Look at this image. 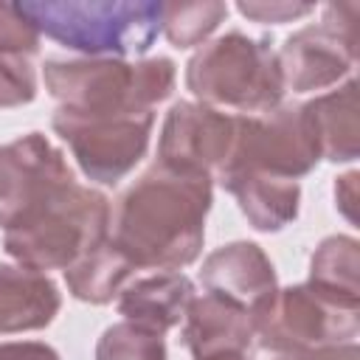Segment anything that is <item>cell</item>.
I'll return each mask as SVG.
<instances>
[{
	"instance_id": "cell-1",
	"label": "cell",
	"mask_w": 360,
	"mask_h": 360,
	"mask_svg": "<svg viewBox=\"0 0 360 360\" xmlns=\"http://www.w3.org/2000/svg\"><path fill=\"white\" fill-rule=\"evenodd\" d=\"M214 180L152 163L110 211V239L138 270H180L197 262Z\"/></svg>"
},
{
	"instance_id": "cell-2",
	"label": "cell",
	"mask_w": 360,
	"mask_h": 360,
	"mask_svg": "<svg viewBox=\"0 0 360 360\" xmlns=\"http://www.w3.org/2000/svg\"><path fill=\"white\" fill-rule=\"evenodd\" d=\"M14 8L39 37L79 56H141L163 25V3L155 0H25Z\"/></svg>"
},
{
	"instance_id": "cell-3",
	"label": "cell",
	"mask_w": 360,
	"mask_h": 360,
	"mask_svg": "<svg viewBox=\"0 0 360 360\" xmlns=\"http://www.w3.org/2000/svg\"><path fill=\"white\" fill-rule=\"evenodd\" d=\"M45 90L68 112H155L174 90L177 70L169 56H51L42 65Z\"/></svg>"
},
{
	"instance_id": "cell-4",
	"label": "cell",
	"mask_w": 360,
	"mask_h": 360,
	"mask_svg": "<svg viewBox=\"0 0 360 360\" xmlns=\"http://www.w3.org/2000/svg\"><path fill=\"white\" fill-rule=\"evenodd\" d=\"M186 87L200 104L231 115H264L287 93L273 42L242 31L200 45L186 65Z\"/></svg>"
},
{
	"instance_id": "cell-5",
	"label": "cell",
	"mask_w": 360,
	"mask_h": 360,
	"mask_svg": "<svg viewBox=\"0 0 360 360\" xmlns=\"http://www.w3.org/2000/svg\"><path fill=\"white\" fill-rule=\"evenodd\" d=\"M110 200L101 191L70 183L56 197L8 225L3 231V248L17 264L39 273L68 270L110 239Z\"/></svg>"
},
{
	"instance_id": "cell-6",
	"label": "cell",
	"mask_w": 360,
	"mask_h": 360,
	"mask_svg": "<svg viewBox=\"0 0 360 360\" xmlns=\"http://www.w3.org/2000/svg\"><path fill=\"white\" fill-rule=\"evenodd\" d=\"M253 340L273 354L352 343L360 332V298L323 290L312 281L276 290L253 321Z\"/></svg>"
},
{
	"instance_id": "cell-7",
	"label": "cell",
	"mask_w": 360,
	"mask_h": 360,
	"mask_svg": "<svg viewBox=\"0 0 360 360\" xmlns=\"http://www.w3.org/2000/svg\"><path fill=\"white\" fill-rule=\"evenodd\" d=\"M87 180L118 186L146 155L155 112H68L51 118Z\"/></svg>"
},
{
	"instance_id": "cell-8",
	"label": "cell",
	"mask_w": 360,
	"mask_h": 360,
	"mask_svg": "<svg viewBox=\"0 0 360 360\" xmlns=\"http://www.w3.org/2000/svg\"><path fill=\"white\" fill-rule=\"evenodd\" d=\"M321 160L301 104H278L264 115H236L231 158L217 180L239 172H264L287 180L309 174Z\"/></svg>"
},
{
	"instance_id": "cell-9",
	"label": "cell",
	"mask_w": 360,
	"mask_h": 360,
	"mask_svg": "<svg viewBox=\"0 0 360 360\" xmlns=\"http://www.w3.org/2000/svg\"><path fill=\"white\" fill-rule=\"evenodd\" d=\"M357 17L360 3H329L321 22L290 34L276 51L284 87L315 93L346 79L357 65Z\"/></svg>"
},
{
	"instance_id": "cell-10",
	"label": "cell",
	"mask_w": 360,
	"mask_h": 360,
	"mask_svg": "<svg viewBox=\"0 0 360 360\" xmlns=\"http://www.w3.org/2000/svg\"><path fill=\"white\" fill-rule=\"evenodd\" d=\"M70 183L76 180L65 155L42 132L0 143V228L6 231Z\"/></svg>"
},
{
	"instance_id": "cell-11",
	"label": "cell",
	"mask_w": 360,
	"mask_h": 360,
	"mask_svg": "<svg viewBox=\"0 0 360 360\" xmlns=\"http://www.w3.org/2000/svg\"><path fill=\"white\" fill-rule=\"evenodd\" d=\"M233 138L236 115L200 101H177L169 107L160 127L158 163L217 180L231 158Z\"/></svg>"
},
{
	"instance_id": "cell-12",
	"label": "cell",
	"mask_w": 360,
	"mask_h": 360,
	"mask_svg": "<svg viewBox=\"0 0 360 360\" xmlns=\"http://www.w3.org/2000/svg\"><path fill=\"white\" fill-rule=\"evenodd\" d=\"M200 284L205 292L222 295L245 307L253 315V321L278 290V278L270 256L256 242L248 239H236L211 250L202 259Z\"/></svg>"
},
{
	"instance_id": "cell-13",
	"label": "cell",
	"mask_w": 360,
	"mask_h": 360,
	"mask_svg": "<svg viewBox=\"0 0 360 360\" xmlns=\"http://www.w3.org/2000/svg\"><path fill=\"white\" fill-rule=\"evenodd\" d=\"M253 315L214 292L194 295L186 315L180 340L194 360H219L248 354L253 343Z\"/></svg>"
},
{
	"instance_id": "cell-14",
	"label": "cell",
	"mask_w": 360,
	"mask_h": 360,
	"mask_svg": "<svg viewBox=\"0 0 360 360\" xmlns=\"http://www.w3.org/2000/svg\"><path fill=\"white\" fill-rule=\"evenodd\" d=\"M62 292L48 273L25 264H0V335L37 332L53 323Z\"/></svg>"
},
{
	"instance_id": "cell-15",
	"label": "cell",
	"mask_w": 360,
	"mask_h": 360,
	"mask_svg": "<svg viewBox=\"0 0 360 360\" xmlns=\"http://www.w3.org/2000/svg\"><path fill=\"white\" fill-rule=\"evenodd\" d=\"M194 281L180 270H155L152 276H141L127 281L118 292V315L124 321L166 335L177 326L194 298Z\"/></svg>"
},
{
	"instance_id": "cell-16",
	"label": "cell",
	"mask_w": 360,
	"mask_h": 360,
	"mask_svg": "<svg viewBox=\"0 0 360 360\" xmlns=\"http://www.w3.org/2000/svg\"><path fill=\"white\" fill-rule=\"evenodd\" d=\"M37 28L14 3H0V110L22 107L37 98Z\"/></svg>"
},
{
	"instance_id": "cell-17",
	"label": "cell",
	"mask_w": 360,
	"mask_h": 360,
	"mask_svg": "<svg viewBox=\"0 0 360 360\" xmlns=\"http://www.w3.org/2000/svg\"><path fill=\"white\" fill-rule=\"evenodd\" d=\"M219 186L236 197V205L245 214V219L262 233H276L290 222H295L298 217V205H301L298 180H287L264 172H239L219 180Z\"/></svg>"
},
{
	"instance_id": "cell-18",
	"label": "cell",
	"mask_w": 360,
	"mask_h": 360,
	"mask_svg": "<svg viewBox=\"0 0 360 360\" xmlns=\"http://www.w3.org/2000/svg\"><path fill=\"white\" fill-rule=\"evenodd\" d=\"M304 115L318 143L321 160L352 163L360 155V127H357V82L349 79L338 90L321 93L304 101Z\"/></svg>"
},
{
	"instance_id": "cell-19",
	"label": "cell",
	"mask_w": 360,
	"mask_h": 360,
	"mask_svg": "<svg viewBox=\"0 0 360 360\" xmlns=\"http://www.w3.org/2000/svg\"><path fill=\"white\" fill-rule=\"evenodd\" d=\"M135 270L138 267L127 259V253L121 248H115L112 239H107L62 273H65L68 292L76 301L101 307V304H110L112 298H118V292L127 287V281L132 278Z\"/></svg>"
},
{
	"instance_id": "cell-20",
	"label": "cell",
	"mask_w": 360,
	"mask_h": 360,
	"mask_svg": "<svg viewBox=\"0 0 360 360\" xmlns=\"http://www.w3.org/2000/svg\"><path fill=\"white\" fill-rule=\"evenodd\" d=\"M309 281L323 290L360 298V242L346 233L326 236L309 259Z\"/></svg>"
},
{
	"instance_id": "cell-21",
	"label": "cell",
	"mask_w": 360,
	"mask_h": 360,
	"mask_svg": "<svg viewBox=\"0 0 360 360\" xmlns=\"http://www.w3.org/2000/svg\"><path fill=\"white\" fill-rule=\"evenodd\" d=\"M228 17V6L219 0H197V3H163V25L160 34L172 42V48H194L205 45V39L219 28Z\"/></svg>"
},
{
	"instance_id": "cell-22",
	"label": "cell",
	"mask_w": 360,
	"mask_h": 360,
	"mask_svg": "<svg viewBox=\"0 0 360 360\" xmlns=\"http://www.w3.org/2000/svg\"><path fill=\"white\" fill-rule=\"evenodd\" d=\"M96 360H166V340L152 329L118 321L101 332Z\"/></svg>"
},
{
	"instance_id": "cell-23",
	"label": "cell",
	"mask_w": 360,
	"mask_h": 360,
	"mask_svg": "<svg viewBox=\"0 0 360 360\" xmlns=\"http://www.w3.org/2000/svg\"><path fill=\"white\" fill-rule=\"evenodd\" d=\"M236 8L242 17H248L253 22H264V25L292 22V20H301L315 11L312 3H290V0H242V3H236Z\"/></svg>"
},
{
	"instance_id": "cell-24",
	"label": "cell",
	"mask_w": 360,
	"mask_h": 360,
	"mask_svg": "<svg viewBox=\"0 0 360 360\" xmlns=\"http://www.w3.org/2000/svg\"><path fill=\"white\" fill-rule=\"evenodd\" d=\"M0 360H62L45 340H6L0 343Z\"/></svg>"
},
{
	"instance_id": "cell-25",
	"label": "cell",
	"mask_w": 360,
	"mask_h": 360,
	"mask_svg": "<svg viewBox=\"0 0 360 360\" xmlns=\"http://www.w3.org/2000/svg\"><path fill=\"white\" fill-rule=\"evenodd\" d=\"M276 360H360V346L357 340H352V343H338V346H323V349H309V352L276 354Z\"/></svg>"
},
{
	"instance_id": "cell-26",
	"label": "cell",
	"mask_w": 360,
	"mask_h": 360,
	"mask_svg": "<svg viewBox=\"0 0 360 360\" xmlns=\"http://www.w3.org/2000/svg\"><path fill=\"white\" fill-rule=\"evenodd\" d=\"M335 205L349 222H357V172H349L335 180Z\"/></svg>"
},
{
	"instance_id": "cell-27",
	"label": "cell",
	"mask_w": 360,
	"mask_h": 360,
	"mask_svg": "<svg viewBox=\"0 0 360 360\" xmlns=\"http://www.w3.org/2000/svg\"><path fill=\"white\" fill-rule=\"evenodd\" d=\"M219 360H250L248 354H233V357H219Z\"/></svg>"
}]
</instances>
